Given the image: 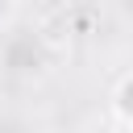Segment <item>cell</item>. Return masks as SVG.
Masks as SVG:
<instances>
[{"label":"cell","mask_w":133,"mask_h":133,"mask_svg":"<svg viewBox=\"0 0 133 133\" xmlns=\"http://www.w3.org/2000/svg\"><path fill=\"white\" fill-rule=\"evenodd\" d=\"M108 116L116 125V133H129L133 129V75L121 71L112 79V91H108Z\"/></svg>","instance_id":"1"},{"label":"cell","mask_w":133,"mask_h":133,"mask_svg":"<svg viewBox=\"0 0 133 133\" xmlns=\"http://www.w3.org/2000/svg\"><path fill=\"white\" fill-rule=\"evenodd\" d=\"M33 42H37L42 50H62V46L71 42V21H66V17H46V21L37 25Z\"/></svg>","instance_id":"2"}]
</instances>
